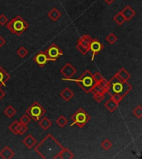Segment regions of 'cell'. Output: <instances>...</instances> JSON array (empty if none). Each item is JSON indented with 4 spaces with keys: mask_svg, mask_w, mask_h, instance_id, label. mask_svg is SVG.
<instances>
[{
    "mask_svg": "<svg viewBox=\"0 0 142 159\" xmlns=\"http://www.w3.org/2000/svg\"><path fill=\"white\" fill-rule=\"evenodd\" d=\"M93 77H94V80H95V81L96 82H97V83H99V82H100L102 80L104 79V77L100 75V73L99 72H96L94 73L93 74Z\"/></svg>",
    "mask_w": 142,
    "mask_h": 159,
    "instance_id": "e575fe53",
    "label": "cell"
},
{
    "mask_svg": "<svg viewBox=\"0 0 142 159\" xmlns=\"http://www.w3.org/2000/svg\"><path fill=\"white\" fill-rule=\"evenodd\" d=\"M4 114L7 116L8 118H13L16 114V113H17V110L14 109L12 105H8L7 107L4 109Z\"/></svg>",
    "mask_w": 142,
    "mask_h": 159,
    "instance_id": "7402d4cb",
    "label": "cell"
},
{
    "mask_svg": "<svg viewBox=\"0 0 142 159\" xmlns=\"http://www.w3.org/2000/svg\"><path fill=\"white\" fill-rule=\"evenodd\" d=\"M109 82V90L107 93L111 95V94H118L122 98L129 94L133 89V87L131 84H129L128 81H123L118 78L117 76H113L111 77Z\"/></svg>",
    "mask_w": 142,
    "mask_h": 159,
    "instance_id": "7a4b0ae2",
    "label": "cell"
},
{
    "mask_svg": "<svg viewBox=\"0 0 142 159\" xmlns=\"http://www.w3.org/2000/svg\"><path fill=\"white\" fill-rule=\"evenodd\" d=\"M20 123V122H19ZM28 131V125L23 124H19L18 127H17V135H23L26 132Z\"/></svg>",
    "mask_w": 142,
    "mask_h": 159,
    "instance_id": "83f0119b",
    "label": "cell"
},
{
    "mask_svg": "<svg viewBox=\"0 0 142 159\" xmlns=\"http://www.w3.org/2000/svg\"><path fill=\"white\" fill-rule=\"evenodd\" d=\"M121 14L124 16V17L125 18V21H131L133 17H135V14H136V13H135V11L132 8L131 6H126L125 8H124L121 11Z\"/></svg>",
    "mask_w": 142,
    "mask_h": 159,
    "instance_id": "8fae6325",
    "label": "cell"
},
{
    "mask_svg": "<svg viewBox=\"0 0 142 159\" xmlns=\"http://www.w3.org/2000/svg\"><path fill=\"white\" fill-rule=\"evenodd\" d=\"M5 95H6V93H5V91H4L2 88H0V100L3 99V98H4L5 97Z\"/></svg>",
    "mask_w": 142,
    "mask_h": 159,
    "instance_id": "f35d334b",
    "label": "cell"
},
{
    "mask_svg": "<svg viewBox=\"0 0 142 159\" xmlns=\"http://www.w3.org/2000/svg\"><path fill=\"white\" fill-rule=\"evenodd\" d=\"M56 123H57V124L58 125L60 128H64V127L67 124L68 119H67L64 115H60V116L57 118Z\"/></svg>",
    "mask_w": 142,
    "mask_h": 159,
    "instance_id": "cb8c5ba5",
    "label": "cell"
},
{
    "mask_svg": "<svg viewBox=\"0 0 142 159\" xmlns=\"http://www.w3.org/2000/svg\"><path fill=\"white\" fill-rule=\"evenodd\" d=\"M104 45L98 39H92V41H91L90 45H89V51L92 52L91 61H93L95 56L98 55L104 49Z\"/></svg>",
    "mask_w": 142,
    "mask_h": 159,
    "instance_id": "ba28073f",
    "label": "cell"
},
{
    "mask_svg": "<svg viewBox=\"0 0 142 159\" xmlns=\"http://www.w3.org/2000/svg\"><path fill=\"white\" fill-rule=\"evenodd\" d=\"M71 119H72V121H73L71 126L76 125L78 128H83L84 126L89 122V120L91 119V116L84 109L79 108V109L72 115Z\"/></svg>",
    "mask_w": 142,
    "mask_h": 159,
    "instance_id": "5b68a950",
    "label": "cell"
},
{
    "mask_svg": "<svg viewBox=\"0 0 142 159\" xmlns=\"http://www.w3.org/2000/svg\"><path fill=\"white\" fill-rule=\"evenodd\" d=\"M8 22V18L5 14H0V25L1 26H4L7 24V22Z\"/></svg>",
    "mask_w": 142,
    "mask_h": 159,
    "instance_id": "836d02e7",
    "label": "cell"
},
{
    "mask_svg": "<svg viewBox=\"0 0 142 159\" xmlns=\"http://www.w3.org/2000/svg\"><path fill=\"white\" fill-rule=\"evenodd\" d=\"M33 61L35 62L38 64L40 67H44L46 66V64L48 62V57L45 54L44 51H41V52H38L33 57Z\"/></svg>",
    "mask_w": 142,
    "mask_h": 159,
    "instance_id": "30bf717a",
    "label": "cell"
},
{
    "mask_svg": "<svg viewBox=\"0 0 142 159\" xmlns=\"http://www.w3.org/2000/svg\"><path fill=\"white\" fill-rule=\"evenodd\" d=\"M23 143L28 148L31 149L34 148L35 145L37 144V139L32 134H28L23 140Z\"/></svg>",
    "mask_w": 142,
    "mask_h": 159,
    "instance_id": "7c38bea8",
    "label": "cell"
},
{
    "mask_svg": "<svg viewBox=\"0 0 142 159\" xmlns=\"http://www.w3.org/2000/svg\"><path fill=\"white\" fill-rule=\"evenodd\" d=\"M38 125L39 127L42 128V130H48L49 128H51L52 125V122L49 119L48 117H43L41 118L39 120H38Z\"/></svg>",
    "mask_w": 142,
    "mask_h": 159,
    "instance_id": "e0dca14e",
    "label": "cell"
},
{
    "mask_svg": "<svg viewBox=\"0 0 142 159\" xmlns=\"http://www.w3.org/2000/svg\"><path fill=\"white\" fill-rule=\"evenodd\" d=\"M74 158V154L69 149L64 148L61 150L59 154L57 157V159H73Z\"/></svg>",
    "mask_w": 142,
    "mask_h": 159,
    "instance_id": "9a60e30c",
    "label": "cell"
},
{
    "mask_svg": "<svg viewBox=\"0 0 142 159\" xmlns=\"http://www.w3.org/2000/svg\"><path fill=\"white\" fill-rule=\"evenodd\" d=\"M111 97L113 99V100H115L116 101L117 103H120V102L123 100V98L121 96H120V95H118V94H111Z\"/></svg>",
    "mask_w": 142,
    "mask_h": 159,
    "instance_id": "8d00e7d4",
    "label": "cell"
},
{
    "mask_svg": "<svg viewBox=\"0 0 142 159\" xmlns=\"http://www.w3.org/2000/svg\"><path fill=\"white\" fill-rule=\"evenodd\" d=\"M62 80H69V81H73V82H75L78 85V86L83 90L85 93L89 94L91 93V90L92 89L93 86L96 84V81L94 80L93 77V74L89 70H85L81 76L77 78V79H65L63 78L62 79Z\"/></svg>",
    "mask_w": 142,
    "mask_h": 159,
    "instance_id": "3957f363",
    "label": "cell"
},
{
    "mask_svg": "<svg viewBox=\"0 0 142 159\" xmlns=\"http://www.w3.org/2000/svg\"><path fill=\"white\" fill-rule=\"evenodd\" d=\"M76 48L84 56L87 55V53H88V52H89V49L87 48V47H85V46H83L82 45H81V44H78V43H76Z\"/></svg>",
    "mask_w": 142,
    "mask_h": 159,
    "instance_id": "1f68e13d",
    "label": "cell"
},
{
    "mask_svg": "<svg viewBox=\"0 0 142 159\" xmlns=\"http://www.w3.org/2000/svg\"><path fill=\"white\" fill-rule=\"evenodd\" d=\"M104 1L107 4H113V3H114L116 0H104Z\"/></svg>",
    "mask_w": 142,
    "mask_h": 159,
    "instance_id": "ab89813d",
    "label": "cell"
},
{
    "mask_svg": "<svg viewBox=\"0 0 142 159\" xmlns=\"http://www.w3.org/2000/svg\"><path fill=\"white\" fill-rule=\"evenodd\" d=\"M9 79H10V75L0 66V88L5 86Z\"/></svg>",
    "mask_w": 142,
    "mask_h": 159,
    "instance_id": "4fadbf2b",
    "label": "cell"
},
{
    "mask_svg": "<svg viewBox=\"0 0 142 159\" xmlns=\"http://www.w3.org/2000/svg\"><path fill=\"white\" fill-rule=\"evenodd\" d=\"M5 44H6V40L2 36H0V47H2Z\"/></svg>",
    "mask_w": 142,
    "mask_h": 159,
    "instance_id": "74e56055",
    "label": "cell"
},
{
    "mask_svg": "<svg viewBox=\"0 0 142 159\" xmlns=\"http://www.w3.org/2000/svg\"><path fill=\"white\" fill-rule=\"evenodd\" d=\"M26 114L31 118V119L36 122L38 121L42 117V115L46 114V110L39 104V102L34 101L26 110Z\"/></svg>",
    "mask_w": 142,
    "mask_h": 159,
    "instance_id": "8992f818",
    "label": "cell"
},
{
    "mask_svg": "<svg viewBox=\"0 0 142 159\" xmlns=\"http://www.w3.org/2000/svg\"><path fill=\"white\" fill-rule=\"evenodd\" d=\"M18 121L20 122L21 124H23L28 125L31 122V118L29 117L27 114H24L23 116H21L20 119Z\"/></svg>",
    "mask_w": 142,
    "mask_h": 159,
    "instance_id": "4dcf8cb0",
    "label": "cell"
},
{
    "mask_svg": "<svg viewBox=\"0 0 142 159\" xmlns=\"http://www.w3.org/2000/svg\"><path fill=\"white\" fill-rule=\"evenodd\" d=\"M92 94H93L94 100L96 101L97 103H100L105 99V94H102L92 93Z\"/></svg>",
    "mask_w": 142,
    "mask_h": 159,
    "instance_id": "d6a6232c",
    "label": "cell"
},
{
    "mask_svg": "<svg viewBox=\"0 0 142 159\" xmlns=\"http://www.w3.org/2000/svg\"><path fill=\"white\" fill-rule=\"evenodd\" d=\"M113 20L116 23H117L119 26H121V25H123L125 23V18L124 17V16L121 14V12H119L117 14L115 15L114 17H113Z\"/></svg>",
    "mask_w": 142,
    "mask_h": 159,
    "instance_id": "603a6c76",
    "label": "cell"
},
{
    "mask_svg": "<svg viewBox=\"0 0 142 159\" xmlns=\"http://www.w3.org/2000/svg\"><path fill=\"white\" fill-rule=\"evenodd\" d=\"M44 52H45L48 62H56V61H57V59L60 56L63 55V50L60 48L56 43L51 44Z\"/></svg>",
    "mask_w": 142,
    "mask_h": 159,
    "instance_id": "52a82bcc",
    "label": "cell"
},
{
    "mask_svg": "<svg viewBox=\"0 0 142 159\" xmlns=\"http://www.w3.org/2000/svg\"><path fill=\"white\" fill-rule=\"evenodd\" d=\"M100 146L102 147V148L106 150V151H108L109 149L111 148V147H112V142L110 141V140H108V139H104L101 143H100Z\"/></svg>",
    "mask_w": 142,
    "mask_h": 159,
    "instance_id": "f546056e",
    "label": "cell"
},
{
    "mask_svg": "<svg viewBox=\"0 0 142 159\" xmlns=\"http://www.w3.org/2000/svg\"><path fill=\"white\" fill-rule=\"evenodd\" d=\"M82 37L83 38L84 40H85V41H86V42H87L89 45H90V43L91 42V41H92V39H93V38H91V36H89L88 34H84V35H82Z\"/></svg>",
    "mask_w": 142,
    "mask_h": 159,
    "instance_id": "d590c367",
    "label": "cell"
},
{
    "mask_svg": "<svg viewBox=\"0 0 142 159\" xmlns=\"http://www.w3.org/2000/svg\"><path fill=\"white\" fill-rule=\"evenodd\" d=\"M104 105L109 112L113 113L114 111L116 110V109H117L118 106H119V103H117V102L115 100H113L111 97H110V98L108 99V100L105 103Z\"/></svg>",
    "mask_w": 142,
    "mask_h": 159,
    "instance_id": "5bb4252c",
    "label": "cell"
},
{
    "mask_svg": "<svg viewBox=\"0 0 142 159\" xmlns=\"http://www.w3.org/2000/svg\"><path fill=\"white\" fill-rule=\"evenodd\" d=\"M91 93H98V94H106V90H105L104 87L102 86L100 84L97 83L94 85L92 89L91 90Z\"/></svg>",
    "mask_w": 142,
    "mask_h": 159,
    "instance_id": "44dd1931",
    "label": "cell"
},
{
    "mask_svg": "<svg viewBox=\"0 0 142 159\" xmlns=\"http://www.w3.org/2000/svg\"><path fill=\"white\" fill-rule=\"evenodd\" d=\"M63 146L52 134H48L34 147V151L43 159H57Z\"/></svg>",
    "mask_w": 142,
    "mask_h": 159,
    "instance_id": "6da1fadb",
    "label": "cell"
},
{
    "mask_svg": "<svg viewBox=\"0 0 142 159\" xmlns=\"http://www.w3.org/2000/svg\"><path fill=\"white\" fill-rule=\"evenodd\" d=\"M61 16H62L61 12H60L57 8H53L52 9L49 11L48 14V17L52 22L57 21L59 18L61 17Z\"/></svg>",
    "mask_w": 142,
    "mask_h": 159,
    "instance_id": "ffe728a7",
    "label": "cell"
},
{
    "mask_svg": "<svg viewBox=\"0 0 142 159\" xmlns=\"http://www.w3.org/2000/svg\"><path fill=\"white\" fill-rule=\"evenodd\" d=\"M117 37L116 36V35L113 33V32H111L110 34L108 35L107 37L106 38V42L109 43V44H111V45H113L115 44L116 41H117Z\"/></svg>",
    "mask_w": 142,
    "mask_h": 159,
    "instance_id": "4316f807",
    "label": "cell"
},
{
    "mask_svg": "<svg viewBox=\"0 0 142 159\" xmlns=\"http://www.w3.org/2000/svg\"><path fill=\"white\" fill-rule=\"evenodd\" d=\"M20 124V123H19L18 120H15V121L13 122V123L8 126V129H9L14 134L17 135V127H18V124Z\"/></svg>",
    "mask_w": 142,
    "mask_h": 159,
    "instance_id": "484cf974",
    "label": "cell"
},
{
    "mask_svg": "<svg viewBox=\"0 0 142 159\" xmlns=\"http://www.w3.org/2000/svg\"><path fill=\"white\" fill-rule=\"evenodd\" d=\"M116 76H117L118 78L123 81H128L129 80L131 79V75L125 69V68H121L118 70V72L116 74Z\"/></svg>",
    "mask_w": 142,
    "mask_h": 159,
    "instance_id": "d6986e66",
    "label": "cell"
},
{
    "mask_svg": "<svg viewBox=\"0 0 142 159\" xmlns=\"http://www.w3.org/2000/svg\"><path fill=\"white\" fill-rule=\"evenodd\" d=\"M16 53L17 54V56L21 58H25L28 54V50L25 46H20L19 48L17 49Z\"/></svg>",
    "mask_w": 142,
    "mask_h": 159,
    "instance_id": "d4e9b609",
    "label": "cell"
},
{
    "mask_svg": "<svg viewBox=\"0 0 142 159\" xmlns=\"http://www.w3.org/2000/svg\"><path fill=\"white\" fill-rule=\"evenodd\" d=\"M133 114L135 115V117L139 118V119H140L142 118V107L141 105H137L136 107L134 109V110H133Z\"/></svg>",
    "mask_w": 142,
    "mask_h": 159,
    "instance_id": "f1b7e54d",
    "label": "cell"
},
{
    "mask_svg": "<svg viewBox=\"0 0 142 159\" xmlns=\"http://www.w3.org/2000/svg\"><path fill=\"white\" fill-rule=\"evenodd\" d=\"M60 96L63 98V100L67 102V101L71 100L73 99V96H74V92H73V90H71L70 88L66 87V88L63 89V91L60 93Z\"/></svg>",
    "mask_w": 142,
    "mask_h": 159,
    "instance_id": "ac0fdd59",
    "label": "cell"
},
{
    "mask_svg": "<svg viewBox=\"0 0 142 159\" xmlns=\"http://www.w3.org/2000/svg\"><path fill=\"white\" fill-rule=\"evenodd\" d=\"M14 157V152L12 149L6 146L0 151V158L3 159H11Z\"/></svg>",
    "mask_w": 142,
    "mask_h": 159,
    "instance_id": "2e32d148",
    "label": "cell"
},
{
    "mask_svg": "<svg viewBox=\"0 0 142 159\" xmlns=\"http://www.w3.org/2000/svg\"><path fill=\"white\" fill-rule=\"evenodd\" d=\"M29 27V25L21 16H16L8 21L6 24V28L9 31L17 37H20Z\"/></svg>",
    "mask_w": 142,
    "mask_h": 159,
    "instance_id": "277c9868",
    "label": "cell"
},
{
    "mask_svg": "<svg viewBox=\"0 0 142 159\" xmlns=\"http://www.w3.org/2000/svg\"><path fill=\"white\" fill-rule=\"evenodd\" d=\"M77 72L76 69L71 63H66L63 66V68L60 70V73L63 75L65 79H71L75 76Z\"/></svg>",
    "mask_w": 142,
    "mask_h": 159,
    "instance_id": "9c48e42d",
    "label": "cell"
}]
</instances>
